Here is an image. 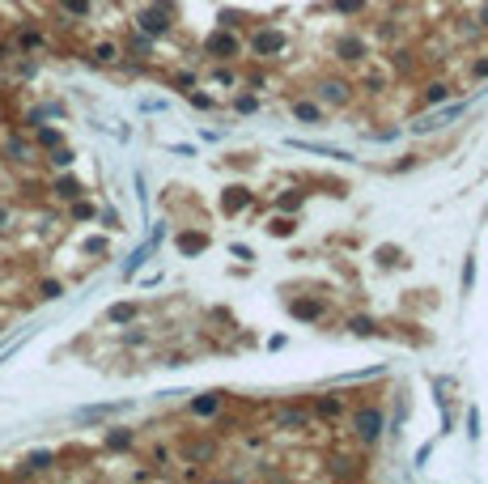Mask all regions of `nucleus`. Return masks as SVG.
Wrapping results in <instances>:
<instances>
[{"mask_svg": "<svg viewBox=\"0 0 488 484\" xmlns=\"http://www.w3.org/2000/svg\"><path fill=\"white\" fill-rule=\"evenodd\" d=\"M353 434L369 446V442H378V434H383V412H378L374 404L369 408H361L357 416H353Z\"/></svg>", "mask_w": 488, "mask_h": 484, "instance_id": "f257e3e1", "label": "nucleus"}, {"mask_svg": "<svg viewBox=\"0 0 488 484\" xmlns=\"http://www.w3.org/2000/svg\"><path fill=\"white\" fill-rule=\"evenodd\" d=\"M285 47H289L285 30H259V34L251 38V51H255V56H281Z\"/></svg>", "mask_w": 488, "mask_h": 484, "instance_id": "f03ea898", "label": "nucleus"}, {"mask_svg": "<svg viewBox=\"0 0 488 484\" xmlns=\"http://www.w3.org/2000/svg\"><path fill=\"white\" fill-rule=\"evenodd\" d=\"M136 22H140L145 34H166L170 30V9H145Z\"/></svg>", "mask_w": 488, "mask_h": 484, "instance_id": "7ed1b4c3", "label": "nucleus"}, {"mask_svg": "<svg viewBox=\"0 0 488 484\" xmlns=\"http://www.w3.org/2000/svg\"><path fill=\"white\" fill-rule=\"evenodd\" d=\"M208 56H216V60L238 56V38H234V34H225V30H216V34L208 38Z\"/></svg>", "mask_w": 488, "mask_h": 484, "instance_id": "20e7f679", "label": "nucleus"}, {"mask_svg": "<svg viewBox=\"0 0 488 484\" xmlns=\"http://www.w3.org/2000/svg\"><path fill=\"white\" fill-rule=\"evenodd\" d=\"M336 56H340V60H361V56H365V43H361L357 34H344V38L336 43Z\"/></svg>", "mask_w": 488, "mask_h": 484, "instance_id": "39448f33", "label": "nucleus"}, {"mask_svg": "<svg viewBox=\"0 0 488 484\" xmlns=\"http://www.w3.org/2000/svg\"><path fill=\"white\" fill-rule=\"evenodd\" d=\"M251 204V191L246 187H225V196H221V208L225 212H242Z\"/></svg>", "mask_w": 488, "mask_h": 484, "instance_id": "423d86ee", "label": "nucleus"}, {"mask_svg": "<svg viewBox=\"0 0 488 484\" xmlns=\"http://www.w3.org/2000/svg\"><path fill=\"white\" fill-rule=\"evenodd\" d=\"M56 467V450H30L26 455V471H47Z\"/></svg>", "mask_w": 488, "mask_h": 484, "instance_id": "0eeeda50", "label": "nucleus"}, {"mask_svg": "<svg viewBox=\"0 0 488 484\" xmlns=\"http://www.w3.org/2000/svg\"><path fill=\"white\" fill-rule=\"evenodd\" d=\"M221 404H225V395H200V399H191V416H212Z\"/></svg>", "mask_w": 488, "mask_h": 484, "instance_id": "6e6552de", "label": "nucleus"}, {"mask_svg": "<svg viewBox=\"0 0 488 484\" xmlns=\"http://www.w3.org/2000/svg\"><path fill=\"white\" fill-rule=\"evenodd\" d=\"M89 60H94V64H115V60H119V47H115V43H94Z\"/></svg>", "mask_w": 488, "mask_h": 484, "instance_id": "1a4fd4ad", "label": "nucleus"}, {"mask_svg": "<svg viewBox=\"0 0 488 484\" xmlns=\"http://www.w3.org/2000/svg\"><path fill=\"white\" fill-rule=\"evenodd\" d=\"M204 247H208V234H191V230L179 234V251H183V255H200Z\"/></svg>", "mask_w": 488, "mask_h": 484, "instance_id": "9d476101", "label": "nucleus"}, {"mask_svg": "<svg viewBox=\"0 0 488 484\" xmlns=\"http://www.w3.org/2000/svg\"><path fill=\"white\" fill-rule=\"evenodd\" d=\"M34 145H38V149H56V145H64V136H60L56 128H43V124H34Z\"/></svg>", "mask_w": 488, "mask_h": 484, "instance_id": "9b49d317", "label": "nucleus"}, {"mask_svg": "<svg viewBox=\"0 0 488 484\" xmlns=\"http://www.w3.org/2000/svg\"><path fill=\"white\" fill-rule=\"evenodd\" d=\"M5 153H9V161H30V145L22 136H9L5 140Z\"/></svg>", "mask_w": 488, "mask_h": 484, "instance_id": "f8f14e48", "label": "nucleus"}, {"mask_svg": "<svg viewBox=\"0 0 488 484\" xmlns=\"http://www.w3.org/2000/svg\"><path fill=\"white\" fill-rule=\"evenodd\" d=\"M132 318H136V306L132 302H119V306L106 310V323H132Z\"/></svg>", "mask_w": 488, "mask_h": 484, "instance_id": "ddd939ff", "label": "nucleus"}, {"mask_svg": "<svg viewBox=\"0 0 488 484\" xmlns=\"http://www.w3.org/2000/svg\"><path fill=\"white\" fill-rule=\"evenodd\" d=\"M60 9H64L68 17H89V9H94V0H60Z\"/></svg>", "mask_w": 488, "mask_h": 484, "instance_id": "4468645a", "label": "nucleus"}, {"mask_svg": "<svg viewBox=\"0 0 488 484\" xmlns=\"http://www.w3.org/2000/svg\"><path fill=\"white\" fill-rule=\"evenodd\" d=\"M293 314H297V318H318V314H323V306H318V302H310V298H297V302H293Z\"/></svg>", "mask_w": 488, "mask_h": 484, "instance_id": "2eb2a0df", "label": "nucleus"}, {"mask_svg": "<svg viewBox=\"0 0 488 484\" xmlns=\"http://www.w3.org/2000/svg\"><path fill=\"white\" fill-rule=\"evenodd\" d=\"M293 115H297V119H306V124H314V119H323V111H318V106H314V102H293Z\"/></svg>", "mask_w": 488, "mask_h": 484, "instance_id": "dca6fc26", "label": "nucleus"}, {"mask_svg": "<svg viewBox=\"0 0 488 484\" xmlns=\"http://www.w3.org/2000/svg\"><path fill=\"white\" fill-rule=\"evenodd\" d=\"M56 196L60 200H77L81 196V183L77 179H56Z\"/></svg>", "mask_w": 488, "mask_h": 484, "instance_id": "f3484780", "label": "nucleus"}, {"mask_svg": "<svg viewBox=\"0 0 488 484\" xmlns=\"http://www.w3.org/2000/svg\"><path fill=\"white\" fill-rule=\"evenodd\" d=\"M111 412H119V404H98V408H81L77 416H81V420H98V416H111Z\"/></svg>", "mask_w": 488, "mask_h": 484, "instance_id": "a211bd4d", "label": "nucleus"}, {"mask_svg": "<svg viewBox=\"0 0 488 484\" xmlns=\"http://www.w3.org/2000/svg\"><path fill=\"white\" fill-rule=\"evenodd\" d=\"M106 446L124 450V446H132V434H128V429H111V434H106Z\"/></svg>", "mask_w": 488, "mask_h": 484, "instance_id": "6ab92c4d", "label": "nucleus"}, {"mask_svg": "<svg viewBox=\"0 0 488 484\" xmlns=\"http://www.w3.org/2000/svg\"><path fill=\"white\" fill-rule=\"evenodd\" d=\"M60 293H64V285H60V281H38V298H43V302H56Z\"/></svg>", "mask_w": 488, "mask_h": 484, "instance_id": "aec40b11", "label": "nucleus"}, {"mask_svg": "<svg viewBox=\"0 0 488 484\" xmlns=\"http://www.w3.org/2000/svg\"><path fill=\"white\" fill-rule=\"evenodd\" d=\"M318 94H323V98H332V102H344V98H348V89H344V81H327V85H323Z\"/></svg>", "mask_w": 488, "mask_h": 484, "instance_id": "412c9836", "label": "nucleus"}, {"mask_svg": "<svg viewBox=\"0 0 488 484\" xmlns=\"http://www.w3.org/2000/svg\"><path fill=\"white\" fill-rule=\"evenodd\" d=\"M98 212H94V204H85L81 196H77V204H73V221H94Z\"/></svg>", "mask_w": 488, "mask_h": 484, "instance_id": "4be33fe9", "label": "nucleus"}, {"mask_svg": "<svg viewBox=\"0 0 488 484\" xmlns=\"http://www.w3.org/2000/svg\"><path fill=\"white\" fill-rule=\"evenodd\" d=\"M348 328H353L357 336H374V332H378V328H374V318H365V314H357V318L348 323Z\"/></svg>", "mask_w": 488, "mask_h": 484, "instance_id": "5701e85b", "label": "nucleus"}, {"mask_svg": "<svg viewBox=\"0 0 488 484\" xmlns=\"http://www.w3.org/2000/svg\"><path fill=\"white\" fill-rule=\"evenodd\" d=\"M17 47L34 51V47H43V34H38V30H22V34H17Z\"/></svg>", "mask_w": 488, "mask_h": 484, "instance_id": "b1692460", "label": "nucleus"}, {"mask_svg": "<svg viewBox=\"0 0 488 484\" xmlns=\"http://www.w3.org/2000/svg\"><path fill=\"white\" fill-rule=\"evenodd\" d=\"M51 166H60V170H64V166H73V153H68L64 145H56V149H51Z\"/></svg>", "mask_w": 488, "mask_h": 484, "instance_id": "393cba45", "label": "nucleus"}, {"mask_svg": "<svg viewBox=\"0 0 488 484\" xmlns=\"http://www.w3.org/2000/svg\"><path fill=\"white\" fill-rule=\"evenodd\" d=\"M318 416H340V399H327V395H323V399H318Z\"/></svg>", "mask_w": 488, "mask_h": 484, "instance_id": "a878e982", "label": "nucleus"}, {"mask_svg": "<svg viewBox=\"0 0 488 484\" xmlns=\"http://www.w3.org/2000/svg\"><path fill=\"white\" fill-rule=\"evenodd\" d=\"M424 102H446V85H442V81L429 85V89H424Z\"/></svg>", "mask_w": 488, "mask_h": 484, "instance_id": "bb28decb", "label": "nucleus"}, {"mask_svg": "<svg viewBox=\"0 0 488 484\" xmlns=\"http://www.w3.org/2000/svg\"><path fill=\"white\" fill-rule=\"evenodd\" d=\"M336 13H361V0H336Z\"/></svg>", "mask_w": 488, "mask_h": 484, "instance_id": "cd10ccee", "label": "nucleus"}, {"mask_svg": "<svg viewBox=\"0 0 488 484\" xmlns=\"http://www.w3.org/2000/svg\"><path fill=\"white\" fill-rule=\"evenodd\" d=\"M272 234H281V238L293 234V221H289V217H276V221H272Z\"/></svg>", "mask_w": 488, "mask_h": 484, "instance_id": "c85d7f7f", "label": "nucleus"}, {"mask_svg": "<svg viewBox=\"0 0 488 484\" xmlns=\"http://www.w3.org/2000/svg\"><path fill=\"white\" fill-rule=\"evenodd\" d=\"M281 425H306V416L302 412H281Z\"/></svg>", "mask_w": 488, "mask_h": 484, "instance_id": "c756f323", "label": "nucleus"}, {"mask_svg": "<svg viewBox=\"0 0 488 484\" xmlns=\"http://www.w3.org/2000/svg\"><path fill=\"white\" fill-rule=\"evenodd\" d=\"M238 111H242V115H251V111H255V98H251V94H246V98H238Z\"/></svg>", "mask_w": 488, "mask_h": 484, "instance_id": "7c9ffc66", "label": "nucleus"}, {"mask_svg": "<svg viewBox=\"0 0 488 484\" xmlns=\"http://www.w3.org/2000/svg\"><path fill=\"white\" fill-rule=\"evenodd\" d=\"M471 281H475V263L467 259V263H463V285H471Z\"/></svg>", "mask_w": 488, "mask_h": 484, "instance_id": "2f4dec72", "label": "nucleus"}, {"mask_svg": "<svg viewBox=\"0 0 488 484\" xmlns=\"http://www.w3.org/2000/svg\"><path fill=\"white\" fill-rule=\"evenodd\" d=\"M0 230H9V208H0Z\"/></svg>", "mask_w": 488, "mask_h": 484, "instance_id": "473e14b6", "label": "nucleus"}, {"mask_svg": "<svg viewBox=\"0 0 488 484\" xmlns=\"http://www.w3.org/2000/svg\"><path fill=\"white\" fill-rule=\"evenodd\" d=\"M475 77H488V60H480V64H475Z\"/></svg>", "mask_w": 488, "mask_h": 484, "instance_id": "72a5a7b5", "label": "nucleus"}, {"mask_svg": "<svg viewBox=\"0 0 488 484\" xmlns=\"http://www.w3.org/2000/svg\"><path fill=\"white\" fill-rule=\"evenodd\" d=\"M484 26H488V9H484Z\"/></svg>", "mask_w": 488, "mask_h": 484, "instance_id": "f704fd0d", "label": "nucleus"}, {"mask_svg": "<svg viewBox=\"0 0 488 484\" xmlns=\"http://www.w3.org/2000/svg\"><path fill=\"white\" fill-rule=\"evenodd\" d=\"M0 332H5V318H0Z\"/></svg>", "mask_w": 488, "mask_h": 484, "instance_id": "c9c22d12", "label": "nucleus"}]
</instances>
